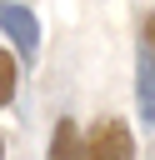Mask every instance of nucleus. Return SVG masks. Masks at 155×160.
<instances>
[{
    "instance_id": "nucleus-7",
    "label": "nucleus",
    "mask_w": 155,
    "mask_h": 160,
    "mask_svg": "<svg viewBox=\"0 0 155 160\" xmlns=\"http://www.w3.org/2000/svg\"><path fill=\"white\" fill-rule=\"evenodd\" d=\"M0 160H5V145H0Z\"/></svg>"
},
{
    "instance_id": "nucleus-3",
    "label": "nucleus",
    "mask_w": 155,
    "mask_h": 160,
    "mask_svg": "<svg viewBox=\"0 0 155 160\" xmlns=\"http://www.w3.org/2000/svg\"><path fill=\"white\" fill-rule=\"evenodd\" d=\"M135 105H140V120L155 125V55L145 45L135 55Z\"/></svg>"
},
{
    "instance_id": "nucleus-6",
    "label": "nucleus",
    "mask_w": 155,
    "mask_h": 160,
    "mask_svg": "<svg viewBox=\"0 0 155 160\" xmlns=\"http://www.w3.org/2000/svg\"><path fill=\"white\" fill-rule=\"evenodd\" d=\"M140 45L155 55V15H145V25H140Z\"/></svg>"
},
{
    "instance_id": "nucleus-4",
    "label": "nucleus",
    "mask_w": 155,
    "mask_h": 160,
    "mask_svg": "<svg viewBox=\"0 0 155 160\" xmlns=\"http://www.w3.org/2000/svg\"><path fill=\"white\" fill-rule=\"evenodd\" d=\"M50 160H85V140L75 130V120H55V135H50Z\"/></svg>"
},
{
    "instance_id": "nucleus-5",
    "label": "nucleus",
    "mask_w": 155,
    "mask_h": 160,
    "mask_svg": "<svg viewBox=\"0 0 155 160\" xmlns=\"http://www.w3.org/2000/svg\"><path fill=\"white\" fill-rule=\"evenodd\" d=\"M10 100H15V55L0 50V105H10Z\"/></svg>"
},
{
    "instance_id": "nucleus-1",
    "label": "nucleus",
    "mask_w": 155,
    "mask_h": 160,
    "mask_svg": "<svg viewBox=\"0 0 155 160\" xmlns=\"http://www.w3.org/2000/svg\"><path fill=\"white\" fill-rule=\"evenodd\" d=\"M85 160H135V135L125 120H95L90 140H85Z\"/></svg>"
},
{
    "instance_id": "nucleus-2",
    "label": "nucleus",
    "mask_w": 155,
    "mask_h": 160,
    "mask_svg": "<svg viewBox=\"0 0 155 160\" xmlns=\"http://www.w3.org/2000/svg\"><path fill=\"white\" fill-rule=\"evenodd\" d=\"M0 30H5V35H10V45H20L25 55H35V50H40V25H35V15H30L25 5L0 0Z\"/></svg>"
}]
</instances>
